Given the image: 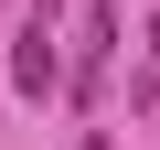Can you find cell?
Masks as SVG:
<instances>
[{
  "mask_svg": "<svg viewBox=\"0 0 160 150\" xmlns=\"http://www.w3.org/2000/svg\"><path fill=\"white\" fill-rule=\"evenodd\" d=\"M11 86H22L32 107H43V97L64 86V54H53V11H32V22H22V54H11Z\"/></svg>",
  "mask_w": 160,
  "mask_h": 150,
  "instance_id": "1",
  "label": "cell"
}]
</instances>
